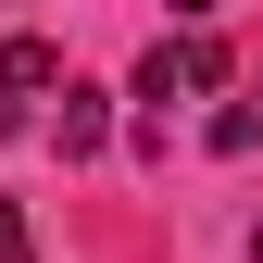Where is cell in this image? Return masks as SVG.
Masks as SVG:
<instances>
[{"instance_id":"cell-4","label":"cell","mask_w":263,"mask_h":263,"mask_svg":"<svg viewBox=\"0 0 263 263\" xmlns=\"http://www.w3.org/2000/svg\"><path fill=\"white\" fill-rule=\"evenodd\" d=\"M0 263H38V238H25V213L0 201Z\"/></svg>"},{"instance_id":"cell-5","label":"cell","mask_w":263,"mask_h":263,"mask_svg":"<svg viewBox=\"0 0 263 263\" xmlns=\"http://www.w3.org/2000/svg\"><path fill=\"white\" fill-rule=\"evenodd\" d=\"M176 13H188V25H201V13H213V0H176Z\"/></svg>"},{"instance_id":"cell-6","label":"cell","mask_w":263,"mask_h":263,"mask_svg":"<svg viewBox=\"0 0 263 263\" xmlns=\"http://www.w3.org/2000/svg\"><path fill=\"white\" fill-rule=\"evenodd\" d=\"M251 263H263V238H251Z\"/></svg>"},{"instance_id":"cell-1","label":"cell","mask_w":263,"mask_h":263,"mask_svg":"<svg viewBox=\"0 0 263 263\" xmlns=\"http://www.w3.org/2000/svg\"><path fill=\"white\" fill-rule=\"evenodd\" d=\"M213 88H226V50H213V25H176V38H151V63H138L151 138H163V113H176V101H213Z\"/></svg>"},{"instance_id":"cell-2","label":"cell","mask_w":263,"mask_h":263,"mask_svg":"<svg viewBox=\"0 0 263 263\" xmlns=\"http://www.w3.org/2000/svg\"><path fill=\"white\" fill-rule=\"evenodd\" d=\"M50 101H63V50L50 38H0V138H25Z\"/></svg>"},{"instance_id":"cell-3","label":"cell","mask_w":263,"mask_h":263,"mask_svg":"<svg viewBox=\"0 0 263 263\" xmlns=\"http://www.w3.org/2000/svg\"><path fill=\"white\" fill-rule=\"evenodd\" d=\"M50 138H63V163H88V151H101V138H113L101 88H76V76H63V113H50Z\"/></svg>"}]
</instances>
